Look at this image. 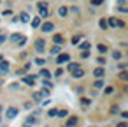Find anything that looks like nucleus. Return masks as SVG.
<instances>
[{
	"instance_id": "obj_46",
	"label": "nucleus",
	"mask_w": 128,
	"mask_h": 127,
	"mask_svg": "<svg viewBox=\"0 0 128 127\" xmlns=\"http://www.w3.org/2000/svg\"><path fill=\"white\" fill-rule=\"evenodd\" d=\"M124 4H126V0H118V6L119 7H124Z\"/></svg>"
},
{
	"instance_id": "obj_1",
	"label": "nucleus",
	"mask_w": 128,
	"mask_h": 127,
	"mask_svg": "<svg viewBox=\"0 0 128 127\" xmlns=\"http://www.w3.org/2000/svg\"><path fill=\"white\" fill-rule=\"evenodd\" d=\"M12 44H16L18 48H23L26 43H28V39H26V35H23V34H20V32H16V34H11L9 37H7Z\"/></svg>"
},
{
	"instance_id": "obj_23",
	"label": "nucleus",
	"mask_w": 128,
	"mask_h": 127,
	"mask_svg": "<svg viewBox=\"0 0 128 127\" xmlns=\"http://www.w3.org/2000/svg\"><path fill=\"white\" fill-rule=\"evenodd\" d=\"M112 58L118 62V60H121V58H123V53H121V51H118V50H114V51H112Z\"/></svg>"
},
{
	"instance_id": "obj_30",
	"label": "nucleus",
	"mask_w": 128,
	"mask_h": 127,
	"mask_svg": "<svg viewBox=\"0 0 128 127\" xmlns=\"http://www.w3.org/2000/svg\"><path fill=\"white\" fill-rule=\"evenodd\" d=\"M7 41V34H4V32H0V46H2L4 43Z\"/></svg>"
},
{
	"instance_id": "obj_20",
	"label": "nucleus",
	"mask_w": 128,
	"mask_h": 127,
	"mask_svg": "<svg viewBox=\"0 0 128 127\" xmlns=\"http://www.w3.org/2000/svg\"><path fill=\"white\" fill-rule=\"evenodd\" d=\"M79 67H81V65H79L77 62H70V64L67 65V71H68V72H72V71H76V69H79Z\"/></svg>"
},
{
	"instance_id": "obj_17",
	"label": "nucleus",
	"mask_w": 128,
	"mask_h": 127,
	"mask_svg": "<svg viewBox=\"0 0 128 127\" xmlns=\"http://www.w3.org/2000/svg\"><path fill=\"white\" fill-rule=\"evenodd\" d=\"M23 83H26V85H34L35 83V76H23Z\"/></svg>"
},
{
	"instance_id": "obj_54",
	"label": "nucleus",
	"mask_w": 128,
	"mask_h": 127,
	"mask_svg": "<svg viewBox=\"0 0 128 127\" xmlns=\"http://www.w3.org/2000/svg\"><path fill=\"white\" fill-rule=\"evenodd\" d=\"M2 127H4V125H2Z\"/></svg>"
},
{
	"instance_id": "obj_6",
	"label": "nucleus",
	"mask_w": 128,
	"mask_h": 127,
	"mask_svg": "<svg viewBox=\"0 0 128 127\" xmlns=\"http://www.w3.org/2000/svg\"><path fill=\"white\" fill-rule=\"evenodd\" d=\"M9 74V62L4 58V60H0V76H6Z\"/></svg>"
},
{
	"instance_id": "obj_3",
	"label": "nucleus",
	"mask_w": 128,
	"mask_h": 127,
	"mask_svg": "<svg viewBox=\"0 0 128 127\" xmlns=\"http://www.w3.org/2000/svg\"><path fill=\"white\" fill-rule=\"evenodd\" d=\"M39 28H40L42 34H51V32L54 30V23H53V21H42Z\"/></svg>"
},
{
	"instance_id": "obj_38",
	"label": "nucleus",
	"mask_w": 128,
	"mask_h": 127,
	"mask_svg": "<svg viewBox=\"0 0 128 127\" xmlns=\"http://www.w3.org/2000/svg\"><path fill=\"white\" fill-rule=\"evenodd\" d=\"M79 41H81V35H74L72 37V44H77Z\"/></svg>"
},
{
	"instance_id": "obj_34",
	"label": "nucleus",
	"mask_w": 128,
	"mask_h": 127,
	"mask_svg": "<svg viewBox=\"0 0 128 127\" xmlns=\"http://www.w3.org/2000/svg\"><path fill=\"white\" fill-rule=\"evenodd\" d=\"M56 111H58V109H54V108L49 109V111H48V116H49V118H54V116H56Z\"/></svg>"
},
{
	"instance_id": "obj_31",
	"label": "nucleus",
	"mask_w": 128,
	"mask_h": 127,
	"mask_svg": "<svg viewBox=\"0 0 128 127\" xmlns=\"http://www.w3.org/2000/svg\"><path fill=\"white\" fill-rule=\"evenodd\" d=\"M104 2H105V0H91V6L98 7V6H104Z\"/></svg>"
},
{
	"instance_id": "obj_21",
	"label": "nucleus",
	"mask_w": 128,
	"mask_h": 127,
	"mask_svg": "<svg viewBox=\"0 0 128 127\" xmlns=\"http://www.w3.org/2000/svg\"><path fill=\"white\" fill-rule=\"evenodd\" d=\"M32 99H34L35 102H40V101H44V97H42V94H40V92H34V94H32Z\"/></svg>"
},
{
	"instance_id": "obj_29",
	"label": "nucleus",
	"mask_w": 128,
	"mask_h": 127,
	"mask_svg": "<svg viewBox=\"0 0 128 127\" xmlns=\"http://www.w3.org/2000/svg\"><path fill=\"white\" fill-rule=\"evenodd\" d=\"M67 115H68L67 109H60V111H56V116H58V118H65Z\"/></svg>"
},
{
	"instance_id": "obj_44",
	"label": "nucleus",
	"mask_w": 128,
	"mask_h": 127,
	"mask_svg": "<svg viewBox=\"0 0 128 127\" xmlns=\"http://www.w3.org/2000/svg\"><path fill=\"white\" fill-rule=\"evenodd\" d=\"M25 72H26L25 69H20V71H16V74H18V76H25Z\"/></svg>"
},
{
	"instance_id": "obj_39",
	"label": "nucleus",
	"mask_w": 128,
	"mask_h": 127,
	"mask_svg": "<svg viewBox=\"0 0 128 127\" xmlns=\"http://www.w3.org/2000/svg\"><path fill=\"white\" fill-rule=\"evenodd\" d=\"M96 64H98V65H104V64H105V58H104V57H98V58H96Z\"/></svg>"
},
{
	"instance_id": "obj_49",
	"label": "nucleus",
	"mask_w": 128,
	"mask_h": 127,
	"mask_svg": "<svg viewBox=\"0 0 128 127\" xmlns=\"http://www.w3.org/2000/svg\"><path fill=\"white\" fill-rule=\"evenodd\" d=\"M118 127H126V122H119V123H118Z\"/></svg>"
},
{
	"instance_id": "obj_28",
	"label": "nucleus",
	"mask_w": 128,
	"mask_h": 127,
	"mask_svg": "<svg viewBox=\"0 0 128 127\" xmlns=\"http://www.w3.org/2000/svg\"><path fill=\"white\" fill-rule=\"evenodd\" d=\"M90 104H91V101H90L88 97H82V99H81V106H82V108H88Z\"/></svg>"
},
{
	"instance_id": "obj_52",
	"label": "nucleus",
	"mask_w": 128,
	"mask_h": 127,
	"mask_svg": "<svg viewBox=\"0 0 128 127\" xmlns=\"http://www.w3.org/2000/svg\"><path fill=\"white\" fill-rule=\"evenodd\" d=\"M0 60H4V55H0Z\"/></svg>"
},
{
	"instance_id": "obj_15",
	"label": "nucleus",
	"mask_w": 128,
	"mask_h": 127,
	"mask_svg": "<svg viewBox=\"0 0 128 127\" xmlns=\"http://www.w3.org/2000/svg\"><path fill=\"white\" fill-rule=\"evenodd\" d=\"M105 85H104V78H96V81L93 83V88H96V90H100V88H104Z\"/></svg>"
},
{
	"instance_id": "obj_22",
	"label": "nucleus",
	"mask_w": 128,
	"mask_h": 127,
	"mask_svg": "<svg viewBox=\"0 0 128 127\" xmlns=\"http://www.w3.org/2000/svg\"><path fill=\"white\" fill-rule=\"evenodd\" d=\"M39 74H40V76H42L44 79H49V78H51V72H49V71H48L46 67H44V69H40V72H39Z\"/></svg>"
},
{
	"instance_id": "obj_13",
	"label": "nucleus",
	"mask_w": 128,
	"mask_h": 127,
	"mask_svg": "<svg viewBox=\"0 0 128 127\" xmlns=\"http://www.w3.org/2000/svg\"><path fill=\"white\" fill-rule=\"evenodd\" d=\"M107 27H109V28H116V27H118V18H116V16L107 18Z\"/></svg>"
},
{
	"instance_id": "obj_10",
	"label": "nucleus",
	"mask_w": 128,
	"mask_h": 127,
	"mask_svg": "<svg viewBox=\"0 0 128 127\" xmlns=\"http://www.w3.org/2000/svg\"><path fill=\"white\" fill-rule=\"evenodd\" d=\"M93 76H95V78H104V76H105V71H104V67H102V65L95 67V71H93Z\"/></svg>"
},
{
	"instance_id": "obj_18",
	"label": "nucleus",
	"mask_w": 128,
	"mask_h": 127,
	"mask_svg": "<svg viewBox=\"0 0 128 127\" xmlns=\"http://www.w3.org/2000/svg\"><path fill=\"white\" fill-rule=\"evenodd\" d=\"M98 27H100V30H109V27H107V20H105V18L98 20Z\"/></svg>"
},
{
	"instance_id": "obj_11",
	"label": "nucleus",
	"mask_w": 128,
	"mask_h": 127,
	"mask_svg": "<svg viewBox=\"0 0 128 127\" xmlns=\"http://www.w3.org/2000/svg\"><path fill=\"white\" fill-rule=\"evenodd\" d=\"M70 74H72V78H77V79H79V78H82V76L86 74V71H84L82 67H79V69H76V71H72Z\"/></svg>"
},
{
	"instance_id": "obj_19",
	"label": "nucleus",
	"mask_w": 128,
	"mask_h": 127,
	"mask_svg": "<svg viewBox=\"0 0 128 127\" xmlns=\"http://www.w3.org/2000/svg\"><path fill=\"white\" fill-rule=\"evenodd\" d=\"M53 43H54V44H62V43H63V35H62V34H54V35H53Z\"/></svg>"
},
{
	"instance_id": "obj_25",
	"label": "nucleus",
	"mask_w": 128,
	"mask_h": 127,
	"mask_svg": "<svg viewBox=\"0 0 128 127\" xmlns=\"http://www.w3.org/2000/svg\"><path fill=\"white\" fill-rule=\"evenodd\" d=\"M77 46H79V48H81L82 51H84V50H90V48H91V44H90L88 41H82V43H81V44H77Z\"/></svg>"
},
{
	"instance_id": "obj_33",
	"label": "nucleus",
	"mask_w": 128,
	"mask_h": 127,
	"mask_svg": "<svg viewBox=\"0 0 128 127\" xmlns=\"http://www.w3.org/2000/svg\"><path fill=\"white\" fill-rule=\"evenodd\" d=\"M42 87H46V88H49V90H51V88H53V83H51L49 79H44V81H42Z\"/></svg>"
},
{
	"instance_id": "obj_36",
	"label": "nucleus",
	"mask_w": 128,
	"mask_h": 127,
	"mask_svg": "<svg viewBox=\"0 0 128 127\" xmlns=\"http://www.w3.org/2000/svg\"><path fill=\"white\" fill-rule=\"evenodd\" d=\"M63 72H65V71H63V69H62V67H58V69H56V71H54V76H56V78H60V76H62V74H63Z\"/></svg>"
},
{
	"instance_id": "obj_47",
	"label": "nucleus",
	"mask_w": 128,
	"mask_h": 127,
	"mask_svg": "<svg viewBox=\"0 0 128 127\" xmlns=\"http://www.w3.org/2000/svg\"><path fill=\"white\" fill-rule=\"evenodd\" d=\"M11 88H12V90H18V88H20V83H12Z\"/></svg>"
},
{
	"instance_id": "obj_24",
	"label": "nucleus",
	"mask_w": 128,
	"mask_h": 127,
	"mask_svg": "<svg viewBox=\"0 0 128 127\" xmlns=\"http://www.w3.org/2000/svg\"><path fill=\"white\" fill-rule=\"evenodd\" d=\"M26 123L28 125H35V123H39V118L37 116H28L26 118Z\"/></svg>"
},
{
	"instance_id": "obj_14",
	"label": "nucleus",
	"mask_w": 128,
	"mask_h": 127,
	"mask_svg": "<svg viewBox=\"0 0 128 127\" xmlns=\"http://www.w3.org/2000/svg\"><path fill=\"white\" fill-rule=\"evenodd\" d=\"M49 53H51L53 57H56L58 53H62V44H54V46L51 48V51H49Z\"/></svg>"
},
{
	"instance_id": "obj_41",
	"label": "nucleus",
	"mask_w": 128,
	"mask_h": 127,
	"mask_svg": "<svg viewBox=\"0 0 128 127\" xmlns=\"http://www.w3.org/2000/svg\"><path fill=\"white\" fill-rule=\"evenodd\" d=\"M118 27H119V28H126V23L121 21V20H118Z\"/></svg>"
},
{
	"instance_id": "obj_51",
	"label": "nucleus",
	"mask_w": 128,
	"mask_h": 127,
	"mask_svg": "<svg viewBox=\"0 0 128 127\" xmlns=\"http://www.w3.org/2000/svg\"><path fill=\"white\" fill-rule=\"evenodd\" d=\"M2 109H4V108H2V104H0V113H2Z\"/></svg>"
},
{
	"instance_id": "obj_26",
	"label": "nucleus",
	"mask_w": 128,
	"mask_h": 127,
	"mask_svg": "<svg viewBox=\"0 0 128 127\" xmlns=\"http://www.w3.org/2000/svg\"><path fill=\"white\" fill-rule=\"evenodd\" d=\"M96 50H98V53H100V55L107 53V46H105V44H98V46H96Z\"/></svg>"
},
{
	"instance_id": "obj_7",
	"label": "nucleus",
	"mask_w": 128,
	"mask_h": 127,
	"mask_svg": "<svg viewBox=\"0 0 128 127\" xmlns=\"http://www.w3.org/2000/svg\"><path fill=\"white\" fill-rule=\"evenodd\" d=\"M68 60H70V55L68 53H58V57H56V64H65Z\"/></svg>"
},
{
	"instance_id": "obj_42",
	"label": "nucleus",
	"mask_w": 128,
	"mask_h": 127,
	"mask_svg": "<svg viewBox=\"0 0 128 127\" xmlns=\"http://www.w3.org/2000/svg\"><path fill=\"white\" fill-rule=\"evenodd\" d=\"M112 92H114V88H112V87H107V88H105V94H107V95H110Z\"/></svg>"
},
{
	"instance_id": "obj_40",
	"label": "nucleus",
	"mask_w": 128,
	"mask_h": 127,
	"mask_svg": "<svg viewBox=\"0 0 128 127\" xmlns=\"http://www.w3.org/2000/svg\"><path fill=\"white\" fill-rule=\"evenodd\" d=\"M40 94H42V97H48V95H49V88H42Z\"/></svg>"
},
{
	"instance_id": "obj_12",
	"label": "nucleus",
	"mask_w": 128,
	"mask_h": 127,
	"mask_svg": "<svg viewBox=\"0 0 128 127\" xmlns=\"http://www.w3.org/2000/svg\"><path fill=\"white\" fill-rule=\"evenodd\" d=\"M58 16H60V18H67V16H68V7H67V6L58 7Z\"/></svg>"
},
{
	"instance_id": "obj_16",
	"label": "nucleus",
	"mask_w": 128,
	"mask_h": 127,
	"mask_svg": "<svg viewBox=\"0 0 128 127\" xmlns=\"http://www.w3.org/2000/svg\"><path fill=\"white\" fill-rule=\"evenodd\" d=\"M40 23H42V20H40L39 16H35V18L32 20V28H35V30H37V28L40 27Z\"/></svg>"
},
{
	"instance_id": "obj_43",
	"label": "nucleus",
	"mask_w": 128,
	"mask_h": 127,
	"mask_svg": "<svg viewBox=\"0 0 128 127\" xmlns=\"http://www.w3.org/2000/svg\"><path fill=\"white\" fill-rule=\"evenodd\" d=\"M2 16H12V11H9V9H7V11H4V13H2Z\"/></svg>"
},
{
	"instance_id": "obj_8",
	"label": "nucleus",
	"mask_w": 128,
	"mask_h": 127,
	"mask_svg": "<svg viewBox=\"0 0 128 127\" xmlns=\"http://www.w3.org/2000/svg\"><path fill=\"white\" fill-rule=\"evenodd\" d=\"M77 122H79V118H77L76 115H72V116L67 120V123H65L63 127H76V125H77Z\"/></svg>"
},
{
	"instance_id": "obj_48",
	"label": "nucleus",
	"mask_w": 128,
	"mask_h": 127,
	"mask_svg": "<svg viewBox=\"0 0 128 127\" xmlns=\"http://www.w3.org/2000/svg\"><path fill=\"white\" fill-rule=\"evenodd\" d=\"M110 111H112V113H118V111H119V108H118V106H112V108H110Z\"/></svg>"
},
{
	"instance_id": "obj_32",
	"label": "nucleus",
	"mask_w": 128,
	"mask_h": 127,
	"mask_svg": "<svg viewBox=\"0 0 128 127\" xmlns=\"http://www.w3.org/2000/svg\"><path fill=\"white\" fill-rule=\"evenodd\" d=\"M68 13H72V14H81V9H79V7H68Z\"/></svg>"
},
{
	"instance_id": "obj_27",
	"label": "nucleus",
	"mask_w": 128,
	"mask_h": 127,
	"mask_svg": "<svg viewBox=\"0 0 128 127\" xmlns=\"http://www.w3.org/2000/svg\"><path fill=\"white\" fill-rule=\"evenodd\" d=\"M119 79H123V81H126V79H128V72H126V69L119 71Z\"/></svg>"
},
{
	"instance_id": "obj_9",
	"label": "nucleus",
	"mask_w": 128,
	"mask_h": 127,
	"mask_svg": "<svg viewBox=\"0 0 128 127\" xmlns=\"http://www.w3.org/2000/svg\"><path fill=\"white\" fill-rule=\"evenodd\" d=\"M21 23H30V14L26 13V11H21L20 13V18H18Z\"/></svg>"
},
{
	"instance_id": "obj_4",
	"label": "nucleus",
	"mask_w": 128,
	"mask_h": 127,
	"mask_svg": "<svg viewBox=\"0 0 128 127\" xmlns=\"http://www.w3.org/2000/svg\"><path fill=\"white\" fill-rule=\"evenodd\" d=\"M34 48H35V51H37L39 55H42V53L46 51V41H44V39H35Z\"/></svg>"
},
{
	"instance_id": "obj_37",
	"label": "nucleus",
	"mask_w": 128,
	"mask_h": 127,
	"mask_svg": "<svg viewBox=\"0 0 128 127\" xmlns=\"http://www.w3.org/2000/svg\"><path fill=\"white\" fill-rule=\"evenodd\" d=\"M35 64H37V65H46V58H37Z\"/></svg>"
},
{
	"instance_id": "obj_5",
	"label": "nucleus",
	"mask_w": 128,
	"mask_h": 127,
	"mask_svg": "<svg viewBox=\"0 0 128 127\" xmlns=\"http://www.w3.org/2000/svg\"><path fill=\"white\" fill-rule=\"evenodd\" d=\"M18 113H20V109H18V108H14V106H11V108H7V109H6V116H7L9 120L16 118V116H18Z\"/></svg>"
},
{
	"instance_id": "obj_53",
	"label": "nucleus",
	"mask_w": 128,
	"mask_h": 127,
	"mask_svg": "<svg viewBox=\"0 0 128 127\" xmlns=\"http://www.w3.org/2000/svg\"><path fill=\"white\" fill-rule=\"evenodd\" d=\"M0 4H2V0H0Z\"/></svg>"
},
{
	"instance_id": "obj_50",
	"label": "nucleus",
	"mask_w": 128,
	"mask_h": 127,
	"mask_svg": "<svg viewBox=\"0 0 128 127\" xmlns=\"http://www.w3.org/2000/svg\"><path fill=\"white\" fill-rule=\"evenodd\" d=\"M23 127H32V125H28V123H25V125H23Z\"/></svg>"
},
{
	"instance_id": "obj_45",
	"label": "nucleus",
	"mask_w": 128,
	"mask_h": 127,
	"mask_svg": "<svg viewBox=\"0 0 128 127\" xmlns=\"http://www.w3.org/2000/svg\"><path fill=\"white\" fill-rule=\"evenodd\" d=\"M119 115H121V118H123V120H126V118H128V113H126V111H121Z\"/></svg>"
},
{
	"instance_id": "obj_2",
	"label": "nucleus",
	"mask_w": 128,
	"mask_h": 127,
	"mask_svg": "<svg viewBox=\"0 0 128 127\" xmlns=\"http://www.w3.org/2000/svg\"><path fill=\"white\" fill-rule=\"evenodd\" d=\"M37 9H39V18L40 20H46L49 16V9H48V2H46V0H39V2H37Z\"/></svg>"
},
{
	"instance_id": "obj_35",
	"label": "nucleus",
	"mask_w": 128,
	"mask_h": 127,
	"mask_svg": "<svg viewBox=\"0 0 128 127\" xmlns=\"http://www.w3.org/2000/svg\"><path fill=\"white\" fill-rule=\"evenodd\" d=\"M81 58H84V60H86V58H90V50H84V51L81 53Z\"/></svg>"
}]
</instances>
